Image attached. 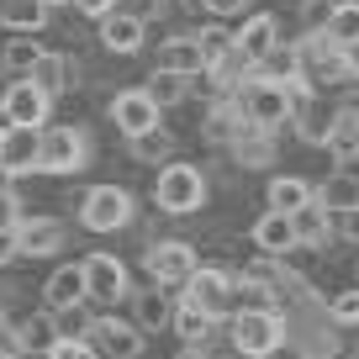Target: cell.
<instances>
[{
	"mask_svg": "<svg viewBox=\"0 0 359 359\" xmlns=\"http://www.w3.org/2000/svg\"><path fill=\"white\" fill-rule=\"evenodd\" d=\"M133 212L137 206L122 185H90L79 201V227L85 233H122V227H133Z\"/></svg>",
	"mask_w": 359,
	"mask_h": 359,
	"instance_id": "cell-4",
	"label": "cell"
},
{
	"mask_svg": "<svg viewBox=\"0 0 359 359\" xmlns=\"http://www.w3.org/2000/svg\"><path fill=\"white\" fill-rule=\"evenodd\" d=\"M111 122H116V133L137 137V133H148V127H158V101L148 95L143 85L116 90V95H111Z\"/></svg>",
	"mask_w": 359,
	"mask_h": 359,
	"instance_id": "cell-11",
	"label": "cell"
},
{
	"mask_svg": "<svg viewBox=\"0 0 359 359\" xmlns=\"http://www.w3.org/2000/svg\"><path fill=\"white\" fill-rule=\"evenodd\" d=\"M143 32H148V22H137L133 11H106L101 16V48L106 53H137L143 48Z\"/></svg>",
	"mask_w": 359,
	"mask_h": 359,
	"instance_id": "cell-16",
	"label": "cell"
},
{
	"mask_svg": "<svg viewBox=\"0 0 359 359\" xmlns=\"http://www.w3.org/2000/svg\"><path fill=\"white\" fill-rule=\"evenodd\" d=\"M22 222V201H16V191H0V227H16Z\"/></svg>",
	"mask_w": 359,
	"mask_h": 359,
	"instance_id": "cell-40",
	"label": "cell"
},
{
	"mask_svg": "<svg viewBox=\"0 0 359 359\" xmlns=\"http://www.w3.org/2000/svg\"><path fill=\"white\" fill-rule=\"evenodd\" d=\"M323 148L333 154V164H354L359 158V111L354 106L333 111V122H327V133H323Z\"/></svg>",
	"mask_w": 359,
	"mask_h": 359,
	"instance_id": "cell-17",
	"label": "cell"
},
{
	"mask_svg": "<svg viewBox=\"0 0 359 359\" xmlns=\"http://www.w3.org/2000/svg\"><path fill=\"white\" fill-rule=\"evenodd\" d=\"M338 359H359V354H338Z\"/></svg>",
	"mask_w": 359,
	"mask_h": 359,
	"instance_id": "cell-50",
	"label": "cell"
},
{
	"mask_svg": "<svg viewBox=\"0 0 359 359\" xmlns=\"http://www.w3.org/2000/svg\"><path fill=\"white\" fill-rule=\"evenodd\" d=\"M0 133H6V111H0Z\"/></svg>",
	"mask_w": 359,
	"mask_h": 359,
	"instance_id": "cell-49",
	"label": "cell"
},
{
	"mask_svg": "<svg viewBox=\"0 0 359 359\" xmlns=\"http://www.w3.org/2000/svg\"><path fill=\"white\" fill-rule=\"evenodd\" d=\"M143 90L158 101V111H164V106H180V101H185V90H191V74H175V69H154Z\"/></svg>",
	"mask_w": 359,
	"mask_h": 359,
	"instance_id": "cell-32",
	"label": "cell"
},
{
	"mask_svg": "<svg viewBox=\"0 0 359 359\" xmlns=\"http://www.w3.org/2000/svg\"><path fill=\"white\" fill-rule=\"evenodd\" d=\"M16 338H22V354H48V348L58 344V327H53V312H32L16 323Z\"/></svg>",
	"mask_w": 359,
	"mask_h": 359,
	"instance_id": "cell-26",
	"label": "cell"
},
{
	"mask_svg": "<svg viewBox=\"0 0 359 359\" xmlns=\"http://www.w3.org/2000/svg\"><path fill=\"white\" fill-rule=\"evenodd\" d=\"M127 302H133V323L143 327V333H164V327L175 323L180 296H169V285L148 280V285H137V291H127Z\"/></svg>",
	"mask_w": 359,
	"mask_h": 359,
	"instance_id": "cell-10",
	"label": "cell"
},
{
	"mask_svg": "<svg viewBox=\"0 0 359 359\" xmlns=\"http://www.w3.org/2000/svg\"><path fill=\"white\" fill-rule=\"evenodd\" d=\"M11 180H16L11 169H0V191H11Z\"/></svg>",
	"mask_w": 359,
	"mask_h": 359,
	"instance_id": "cell-46",
	"label": "cell"
},
{
	"mask_svg": "<svg viewBox=\"0 0 359 359\" xmlns=\"http://www.w3.org/2000/svg\"><path fill=\"white\" fill-rule=\"evenodd\" d=\"M254 0H206V16L212 22H233V16H243Z\"/></svg>",
	"mask_w": 359,
	"mask_h": 359,
	"instance_id": "cell-38",
	"label": "cell"
},
{
	"mask_svg": "<svg viewBox=\"0 0 359 359\" xmlns=\"http://www.w3.org/2000/svg\"><path fill=\"white\" fill-rule=\"evenodd\" d=\"M79 269H85V302L90 306H116L127 302V291H133V275H127V264L116 254H85L79 259Z\"/></svg>",
	"mask_w": 359,
	"mask_h": 359,
	"instance_id": "cell-5",
	"label": "cell"
},
{
	"mask_svg": "<svg viewBox=\"0 0 359 359\" xmlns=\"http://www.w3.org/2000/svg\"><path fill=\"white\" fill-rule=\"evenodd\" d=\"M37 53H43L37 32H16L11 43L0 48V69H6V74H16V79H27V74H32V64H37Z\"/></svg>",
	"mask_w": 359,
	"mask_h": 359,
	"instance_id": "cell-28",
	"label": "cell"
},
{
	"mask_svg": "<svg viewBox=\"0 0 359 359\" xmlns=\"http://www.w3.org/2000/svg\"><path fill=\"white\" fill-rule=\"evenodd\" d=\"M53 327H58V338H85V333H90V302L58 306V312H53Z\"/></svg>",
	"mask_w": 359,
	"mask_h": 359,
	"instance_id": "cell-34",
	"label": "cell"
},
{
	"mask_svg": "<svg viewBox=\"0 0 359 359\" xmlns=\"http://www.w3.org/2000/svg\"><path fill=\"white\" fill-rule=\"evenodd\" d=\"M238 95V106H243V116L254 127H269V133H275V127H285L291 122V111H296V95H291V79H275V74H248L243 85L233 90Z\"/></svg>",
	"mask_w": 359,
	"mask_h": 359,
	"instance_id": "cell-2",
	"label": "cell"
},
{
	"mask_svg": "<svg viewBox=\"0 0 359 359\" xmlns=\"http://www.w3.org/2000/svg\"><path fill=\"white\" fill-rule=\"evenodd\" d=\"M196 43H201V58H206V69H212L217 58L233 48V32H227L222 22H212V27H201V32H196Z\"/></svg>",
	"mask_w": 359,
	"mask_h": 359,
	"instance_id": "cell-35",
	"label": "cell"
},
{
	"mask_svg": "<svg viewBox=\"0 0 359 359\" xmlns=\"http://www.w3.org/2000/svg\"><path fill=\"white\" fill-rule=\"evenodd\" d=\"M48 95L32 85V79H16V85H6V101H0V111H6V122L11 127H48Z\"/></svg>",
	"mask_w": 359,
	"mask_h": 359,
	"instance_id": "cell-12",
	"label": "cell"
},
{
	"mask_svg": "<svg viewBox=\"0 0 359 359\" xmlns=\"http://www.w3.org/2000/svg\"><path fill=\"white\" fill-rule=\"evenodd\" d=\"M74 302H85V269L79 264H58L43 280V306L58 312V306H74Z\"/></svg>",
	"mask_w": 359,
	"mask_h": 359,
	"instance_id": "cell-21",
	"label": "cell"
},
{
	"mask_svg": "<svg viewBox=\"0 0 359 359\" xmlns=\"http://www.w3.org/2000/svg\"><path fill=\"white\" fill-rule=\"evenodd\" d=\"M323 32L333 37L338 48H348V53H354V48H359V0H338L333 11H327Z\"/></svg>",
	"mask_w": 359,
	"mask_h": 359,
	"instance_id": "cell-30",
	"label": "cell"
},
{
	"mask_svg": "<svg viewBox=\"0 0 359 359\" xmlns=\"http://www.w3.org/2000/svg\"><path fill=\"white\" fill-rule=\"evenodd\" d=\"M317 201H323L327 212H348V206H359V175H348V164H338V175H327L323 185H317Z\"/></svg>",
	"mask_w": 359,
	"mask_h": 359,
	"instance_id": "cell-25",
	"label": "cell"
},
{
	"mask_svg": "<svg viewBox=\"0 0 359 359\" xmlns=\"http://www.w3.org/2000/svg\"><path fill=\"white\" fill-rule=\"evenodd\" d=\"M137 359H143V354H137Z\"/></svg>",
	"mask_w": 359,
	"mask_h": 359,
	"instance_id": "cell-53",
	"label": "cell"
},
{
	"mask_svg": "<svg viewBox=\"0 0 359 359\" xmlns=\"http://www.w3.org/2000/svg\"><path fill=\"white\" fill-rule=\"evenodd\" d=\"M69 6H74L79 16H95V22H101L106 11H116V0H69Z\"/></svg>",
	"mask_w": 359,
	"mask_h": 359,
	"instance_id": "cell-41",
	"label": "cell"
},
{
	"mask_svg": "<svg viewBox=\"0 0 359 359\" xmlns=\"http://www.w3.org/2000/svg\"><path fill=\"white\" fill-rule=\"evenodd\" d=\"M85 344L95 348L101 359H137L143 354V327L133 323V317H90V333Z\"/></svg>",
	"mask_w": 359,
	"mask_h": 359,
	"instance_id": "cell-9",
	"label": "cell"
},
{
	"mask_svg": "<svg viewBox=\"0 0 359 359\" xmlns=\"http://www.w3.org/2000/svg\"><path fill=\"white\" fill-rule=\"evenodd\" d=\"M227 338H233L248 359H264V354H280V348L291 344V323H285L280 306H233Z\"/></svg>",
	"mask_w": 359,
	"mask_h": 359,
	"instance_id": "cell-1",
	"label": "cell"
},
{
	"mask_svg": "<svg viewBox=\"0 0 359 359\" xmlns=\"http://www.w3.org/2000/svg\"><path fill=\"white\" fill-rule=\"evenodd\" d=\"M154 69H175V74H191V79H201V74H206L201 43H196V37H169V43L158 48Z\"/></svg>",
	"mask_w": 359,
	"mask_h": 359,
	"instance_id": "cell-22",
	"label": "cell"
},
{
	"mask_svg": "<svg viewBox=\"0 0 359 359\" xmlns=\"http://www.w3.org/2000/svg\"><path fill=\"white\" fill-rule=\"evenodd\" d=\"M201 354H206V359H248V354H243V348H238V344H233V338H212V344H206V348H201Z\"/></svg>",
	"mask_w": 359,
	"mask_h": 359,
	"instance_id": "cell-39",
	"label": "cell"
},
{
	"mask_svg": "<svg viewBox=\"0 0 359 359\" xmlns=\"http://www.w3.org/2000/svg\"><path fill=\"white\" fill-rule=\"evenodd\" d=\"M254 248L259 254H291L296 248V227H291V212H269L264 206V217H259L254 222Z\"/></svg>",
	"mask_w": 359,
	"mask_h": 359,
	"instance_id": "cell-19",
	"label": "cell"
},
{
	"mask_svg": "<svg viewBox=\"0 0 359 359\" xmlns=\"http://www.w3.org/2000/svg\"><path fill=\"white\" fill-rule=\"evenodd\" d=\"M43 6H48V11H53V6H69V0H43Z\"/></svg>",
	"mask_w": 359,
	"mask_h": 359,
	"instance_id": "cell-47",
	"label": "cell"
},
{
	"mask_svg": "<svg viewBox=\"0 0 359 359\" xmlns=\"http://www.w3.org/2000/svg\"><path fill=\"white\" fill-rule=\"evenodd\" d=\"M22 359H48V354H22Z\"/></svg>",
	"mask_w": 359,
	"mask_h": 359,
	"instance_id": "cell-48",
	"label": "cell"
},
{
	"mask_svg": "<svg viewBox=\"0 0 359 359\" xmlns=\"http://www.w3.org/2000/svg\"><path fill=\"white\" fill-rule=\"evenodd\" d=\"M264 359H280V354H264Z\"/></svg>",
	"mask_w": 359,
	"mask_h": 359,
	"instance_id": "cell-51",
	"label": "cell"
},
{
	"mask_svg": "<svg viewBox=\"0 0 359 359\" xmlns=\"http://www.w3.org/2000/svg\"><path fill=\"white\" fill-rule=\"evenodd\" d=\"M175 359H206V354H201V348H191V344H185V348H180Z\"/></svg>",
	"mask_w": 359,
	"mask_h": 359,
	"instance_id": "cell-44",
	"label": "cell"
},
{
	"mask_svg": "<svg viewBox=\"0 0 359 359\" xmlns=\"http://www.w3.org/2000/svg\"><path fill=\"white\" fill-rule=\"evenodd\" d=\"M133 16H137V22H154V16H164V0H137Z\"/></svg>",
	"mask_w": 359,
	"mask_h": 359,
	"instance_id": "cell-43",
	"label": "cell"
},
{
	"mask_svg": "<svg viewBox=\"0 0 359 359\" xmlns=\"http://www.w3.org/2000/svg\"><path fill=\"white\" fill-rule=\"evenodd\" d=\"M233 43H238V53H243V58L264 64V58L280 48V22H275L269 11H254V16H243V27L233 32Z\"/></svg>",
	"mask_w": 359,
	"mask_h": 359,
	"instance_id": "cell-14",
	"label": "cell"
},
{
	"mask_svg": "<svg viewBox=\"0 0 359 359\" xmlns=\"http://www.w3.org/2000/svg\"><path fill=\"white\" fill-rule=\"evenodd\" d=\"M169 327H175V333L185 338L191 348H206V344L217 338V317H206L201 306H191V302H180V306H175V323H169Z\"/></svg>",
	"mask_w": 359,
	"mask_h": 359,
	"instance_id": "cell-24",
	"label": "cell"
},
{
	"mask_svg": "<svg viewBox=\"0 0 359 359\" xmlns=\"http://www.w3.org/2000/svg\"><path fill=\"white\" fill-rule=\"evenodd\" d=\"M323 312H327V323H338V327H359V285H348V291L327 296Z\"/></svg>",
	"mask_w": 359,
	"mask_h": 359,
	"instance_id": "cell-33",
	"label": "cell"
},
{
	"mask_svg": "<svg viewBox=\"0 0 359 359\" xmlns=\"http://www.w3.org/2000/svg\"><path fill=\"white\" fill-rule=\"evenodd\" d=\"M206 175L201 164H185V158H169V164H158V180H154V206L164 217H191L206 206Z\"/></svg>",
	"mask_w": 359,
	"mask_h": 359,
	"instance_id": "cell-3",
	"label": "cell"
},
{
	"mask_svg": "<svg viewBox=\"0 0 359 359\" xmlns=\"http://www.w3.org/2000/svg\"><path fill=\"white\" fill-rule=\"evenodd\" d=\"M27 79H32V85L43 90L48 101H58V95L69 90V79H74V69H69V58H64V53H48V48H43V53H37V64H32V74H27Z\"/></svg>",
	"mask_w": 359,
	"mask_h": 359,
	"instance_id": "cell-23",
	"label": "cell"
},
{
	"mask_svg": "<svg viewBox=\"0 0 359 359\" xmlns=\"http://www.w3.org/2000/svg\"><path fill=\"white\" fill-rule=\"evenodd\" d=\"M233 158H238L243 169H264L269 158H275V137H269V127H254V122L243 116V127L233 133Z\"/></svg>",
	"mask_w": 359,
	"mask_h": 359,
	"instance_id": "cell-20",
	"label": "cell"
},
{
	"mask_svg": "<svg viewBox=\"0 0 359 359\" xmlns=\"http://www.w3.org/2000/svg\"><path fill=\"white\" fill-rule=\"evenodd\" d=\"M180 302H191V306H201L206 317H217V323H222V317H233V269H212V264H201L191 275V280L180 285Z\"/></svg>",
	"mask_w": 359,
	"mask_h": 359,
	"instance_id": "cell-8",
	"label": "cell"
},
{
	"mask_svg": "<svg viewBox=\"0 0 359 359\" xmlns=\"http://www.w3.org/2000/svg\"><path fill=\"white\" fill-rule=\"evenodd\" d=\"M16 259V227H0V269Z\"/></svg>",
	"mask_w": 359,
	"mask_h": 359,
	"instance_id": "cell-42",
	"label": "cell"
},
{
	"mask_svg": "<svg viewBox=\"0 0 359 359\" xmlns=\"http://www.w3.org/2000/svg\"><path fill=\"white\" fill-rule=\"evenodd\" d=\"M64 248V222L58 217H22L16 222V259H48Z\"/></svg>",
	"mask_w": 359,
	"mask_h": 359,
	"instance_id": "cell-13",
	"label": "cell"
},
{
	"mask_svg": "<svg viewBox=\"0 0 359 359\" xmlns=\"http://www.w3.org/2000/svg\"><path fill=\"white\" fill-rule=\"evenodd\" d=\"M354 275H359V269H354Z\"/></svg>",
	"mask_w": 359,
	"mask_h": 359,
	"instance_id": "cell-52",
	"label": "cell"
},
{
	"mask_svg": "<svg viewBox=\"0 0 359 359\" xmlns=\"http://www.w3.org/2000/svg\"><path fill=\"white\" fill-rule=\"evenodd\" d=\"M0 27H11V32H43L48 6L43 0H0Z\"/></svg>",
	"mask_w": 359,
	"mask_h": 359,
	"instance_id": "cell-29",
	"label": "cell"
},
{
	"mask_svg": "<svg viewBox=\"0 0 359 359\" xmlns=\"http://www.w3.org/2000/svg\"><path fill=\"white\" fill-rule=\"evenodd\" d=\"M312 185H306L302 175H275L269 180V191H264V201H269V212H296V206H306L312 201Z\"/></svg>",
	"mask_w": 359,
	"mask_h": 359,
	"instance_id": "cell-27",
	"label": "cell"
},
{
	"mask_svg": "<svg viewBox=\"0 0 359 359\" xmlns=\"http://www.w3.org/2000/svg\"><path fill=\"white\" fill-rule=\"evenodd\" d=\"M143 269H148V280H158V285H185L201 269V254L185 238H158V243H148Z\"/></svg>",
	"mask_w": 359,
	"mask_h": 359,
	"instance_id": "cell-7",
	"label": "cell"
},
{
	"mask_svg": "<svg viewBox=\"0 0 359 359\" xmlns=\"http://www.w3.org/2000/svg\"><path fill=\"white\" fill-rule=\"evenodd\" d=\"M90 143L79 127H43V143H37V175H74L85 169Z\"/></svg>",
	"mask_w": 359,
	"mask_h": 359,
	"instance_id": "cell-6",
	"label": "cell"
},
{
	"mask_svg": "<svg viewBox=\"0 0 359 359\" xmlns=\"http://www.w3.org/2000/svg\"><path fill=\"white\" fill-rule=\"evenodd\" d=\"M48 359H101V354H95L85 338H58V344L48 348Z\"/></svg>",
	"mask_w": 359,
	"mask_h": 359,
	"instance_id": "cell-36",
	"label": "cell"
},
{
	"mask_svg": "<svg viewBox=\"0 0 359 359\" xmlns=\"http://www.w3.org/2000/svg\"><path fill=\"white\" fill-rule=\"evenodd\" d=\"M180 6H185V11H196V16L206 11V0H180Z\"/></svg>",
	"mask_w": 359,
	"mask_h": 359,
	"instance_id": "cell-45",
	"label": "cell"
},
{
	"mask_svg": "<svg viewBox=\"0 0 359 359\" xmlns=\"http://www.w3.org/2000/svg\"><path fill=\"white\" fill-rule=\"evenodd\" d=\"M333 238H344V243H359V206H348V212H333Z\"/></svg>",
	"mask_w": 359,
	"mask_h": 359,
	"instance_id": "cell-37",
	"label": "cell"
},
{
	"mask_svg": "<svg viewBox=\"0 0 359 359\" xmlns=\"http://www.w3.org/2000/svg\"><path fill=\"white\" fill-rule=\"evenodd\" d=\"M37 143H43V127H11L0 133V169L11 175H32L37 169Z\"/></svg>",
	"mask_w": 359,
	"mask_h": 359,
	"instance_id": "cell-15",
	"label": "cell"
},
{
	"mask_svg": "<svg viewBox=\"0 0 359 359\" xmlns=\"http://www.w3.org/2000/svg\"><path fill=\"white\" fill-rule=\"evenodd\" d=\"M291 227H296V243L302 248H327V238H333V212L312 196L306 206L291 212Z\"/></svg>",
	"mask_w": 359,
	"mask_h": 359,
	"instance_id": "cell-18",
	"label": "cell"
},
{
	"mask_svg": "<svg viewBox=\"0 0 359 359\" xmlns=\"http://www.w3.org/2000/svg\"><path fill=\"white\" fill-rule=\"evenodd\" d=\"M127 143H133V158H137V164H169V158H175V137H169L164 127H148V133L127 137Z\"/></svg>",
	"mask_w": 359,
	"mask_h": 359,
	"instance_id": "cell-31",
	"label": "cell"
}]
</instances>
